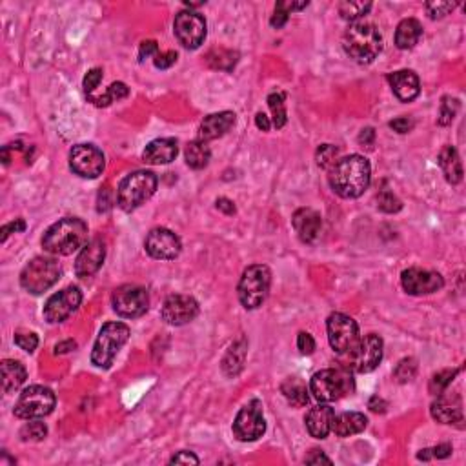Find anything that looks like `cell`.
Masks as SVG:
<instances>
[{
  "label": "cell",
  "mask_w": 466,
  "mask_h": 466,
  "mask_svg": "<svg viewBox=\"0 0 466 466\" xmlns=\"http://www.w3.org/2000/svg\"><path fill=\"white\" fill-rule=\"evenodd\" d=\"M183 250L181 239L168 228H155L146 237V251L159 261H174Z\"/></svg>",
  "instance_id": "cell-19"
},
{
  "label": "cell",
  "mask_w": 466,
  "mask_h": 466,
  "mask_svg": "<svg viewBox=\"0 0 466 466\" xmlns=\"http://www.w3.org/2000/svg\"><path fill=\"white\" fill-rule=\"evenodd\" d=\"M130 339V328L124 322H108L104 324L95 341L91 363L98 368H110L120 348Z\"/></svg>",
  "instance_id": "cell-5"
},
{
  "label": "cell",
  "mask_w": 466,
  "mask_h": 466,
  "mask_svg": "<svg viewBox=\"0 0 466 466\" xmlns=\"http://www.w3.org/2000/svg\"><path fill=\"white\" fill-rule=\"evenodd\" d=\"M159 53V46L155 40H144V42L140 44L139 50V60L140 62H144L146 59H149L152 55H157Z\"/></svg>",
  "instance_id": "cell-52"
},
{
  "label": "cell",
  "mask_w": 466,
  "mask_h": 466,
  "mask_svg": "<svg viewBox=\"0 0 466 466\" xmlns=\"http://www.w3.org/2000/svg\"><path fill=\"white\" fill-rule=\"evenodd\" d=\"M235 124V113L232 111H221V113H212L200 124V135L199 139L208 142V140H215L219 137L226 135Z\"/></svg>",
  "instance_id": "cell-24"
},
{
  "label": "cell",
  "mask_w": 466,
  "mask_h": 466,
  "mask_svg": "<svg viewBox=\"0 0 466 466\" xmlns=\"http://www.w3.org/2000/svg\"><path fill=\"white\" fill-rule=\"evenodd\" d=\"M315 161L322 170H331L341 161V149L334 144H322L315 153Z\"/></svg>",
  "instance_id": "cell-37"
},
{
  "label": "cell",
  "mask_w": 466,
  "mask_h": 466,
  "mask_svg": "<svg viewBox=\"0 0 466 466\" xmlns=\"http://www.w3.org/2000/svg\"><path fill=\"white\" fill-rule=\"evenodd\" d=\"M297 348H299V352H301L302 356H312V353L315 352L314 337L306 334V331H301L299 337H297Z\"/></svg>",
  "instance_id": "cell-48"
},
{
  "label": "cell",
  "mask_w": 466,
  "mask_h": 466,
  "mask_svg": "<svg viewBox=\"0 0 466 466\" xmlns=\"http://www.w3.org/2000/svg\"><path fill=\"white\" fill-rule=\"evenodd\" d=\"M170 462L171 465H190V462L199 465V458L191 454V452H178V454H175L174 458L170 459Z\"/></svg>",
  "instance_id": "cell-54"
},
{
  "label": "cell",
  "mask_w": 466,
  "mask_h": 466,
  "mask_svg": "<svg viewBox=\"0 0 466 466\" xmlns=\"http://www.w3.org/2000/svg\"><path fill=\"white\" fill-rule=\"evenodd\" d=\"M373 142H375V130L373 127H365L359 135V144L372 148Z\"/></svg>",
  "instance_id": "cell-56"
},
{
  "label": "cell",
  "mask_w": 466,
  "mask_h": 466,
  "mask_svg": "<svg viewBox=\"0 0 466 466\" xmlns=\"http://www.w3.org/2000/svg\"><path fill=\"white\" fill-rule=\"evenodd\" d=\"M206 60H208V64L212 66L213 69H225V72H232V69L235 68V64H237L239 55L232 50H222V47H219V50L210 51L208 57H206Z\"/></svg>",
  "instance_id": "cell-34"
},
{
  "label": "cell",
  "mask_w": 466,
  "mask_h": 466,
  "mask_svg": "<svg viewBox=\"0 0 466 466\" xmlns=\"http://www.w3.org/2000/svg\"><path fill=\"white\" fill-rule=\"evenodd\" d=\"M82 302V292L76 286H68L59 293L51 295L44 306V319L51 324L62 322L75 312Z\"/></svg>",
  "instance_id": "cell-16"
},
{
  "label": "cell",
  "mask_w": 466,
  "mask_h": 466,
  "mask_svg": "<svg viewBox=\"0 0 466 466\" xmlns=\"http://www.w3.org/2000/svg\"><path fill=\"white\" fill-rule=\"evenodd\" d=\"M184 155H186V164L190 166V168H193V170H203V168L208 166L210 159H212V149H210L208 142L197 139L186 146Z\"/></svg>",
  "instance_id": "cell-31"
},
{
  "label": "cell",
  "mask_w": 466,
  "mask_h": 466,
  "mask_svg": "<svg viewBox=\"0 0 466 466\" xmlns=\"http://www.w3.org/2000/svg\"><path fill=\"white\" fill-rule=\"evenodd\" d=\"M334 417V408L326 407V404L312 408V410L308 411V416H306V428H308L309 436L315 437V439H324V437H328V433L331 432Z\"/></svg>",
  "instance_id": "cell-25"
},
{
  "label": "cell",
  "mask_w": 466,
  "mask_h": 466,
  "mask_svg": "<svg viewBox=\"0 0 466 466\" xmlns=\"http://www.w3.org/2000/svg\"><path fill=\"white\" fill-rule=\"evenodd\" d=\"M271 286V273L263 264L246 268L239 280V301L246 309H255L266 301Z\"/></svg>",
  "instance_id": "cell-6"
},
{
  "label": "cell",
  "mask_w": 466,
  "mask_h": 466,
  "mask_svg": "<svg viewBox=\"0 0 466 466\" xmlns=\"http://www.w3.org/2000/svg\"><path fill=\"white\" fill-rule=\"evenodd\" d=\"M127 93H130V89H127L126 84H123V82H113V84L106 89V93L101 95V97L89 95L88 101L91 102V104H95V106L102 108V106H110L111 102H117L120 101V98H126Z\"/></svg>",
  "instance_id": "cell-35"
},
{
  "label": "cell",
  "mask_w": 466,
  "mask_h": 466,
  "mask_svg": "<svg viewBox=\"0 0 466 466\" xmlns=\"http://www.w3.org/2000/svg\"><path fill=\"white\" fill-rule=\"evenodd\" d=\"M346 55L359 64H370L382 50V37L372 22H353L343 37Z\"/></svg>",
  "instance_id": "cell-3"
},
{
  "label": "cell",
  "mask_w": 466,
  "mask_h": 466,
  "mask_svg": "<svg viewBox=\"0 0 466 466\" xmlns=\"http://www.w3.org/2000/svg\"><path fill=\"white\" fill-rule=\"evenodd\" d=\"M377 206L385 213H397L399 210L403 208V203L390 190H381L377 195Z\"/></svg>",
  "instance_id": "cell-43"
},
{
  "label": "cell",
  "mask_w": 466,
  "mask_h": 466,
  "mask_svg": "<svg viewBox=\"0 0 466 466\" xmlns=\"http://www.w3.org/2000/svg\"><path fill=\"white\" fill-rule=\"evenodd\" d=\"M55 408V394L46 386H30L18 397L15 404V416L18 419H40L50 416Z\"/></svg>",
  "instance_id": "cell-9"
},
{
  "label": "cell",
  "mask_w": 466,
  "mask_h": 466,
  "mask_svg": "<svg viewBox=\"0 0 466 466\" xmlns=\"http://www.w3.org/2000/svg\"><path fill=\"white\" fill-rule=\"evenodd\" d=\"M101 81H102V69L95 68V69H91V72H88V75L84 76V91H86V95H93L95 88L101 84Z\"/></svg>",
  "instance_id": "cell-49"
},
{
  "label": "cell",
  "mask_w": 466,
  "mask_h": 466,
  "mask_svg": "<svg viewBox=\"0 0 466 466\" xmlns=\"http://www.w3.org/2000/svg\"><path fill=\"white\" fill-rule=\"evenodd\" d=\"M390 127L397 133H408L411 127H414V123H411L410 119H407V117H399V119L392 120Z\"/></svg>",
  "instance_id": "cell-55"
},
{
  "label": "cell",
  "mask_w": 466,
  "mask_h": 466,
  "mask_svg": "<svg viewBox=\"0 0 466 466\" xmlns=\"http://www.w3.org/2000/svg\"><path fill=\"white\" fill-rule=\"evenodd\" d=\"M111 306L115 314L126 319H135L148 312L149 297L142 286L135 284H124L115 290L111 295Z\"/></svg>",
  "instance_id": "cell-11"
},
{
  "label": "cell",
  "mask_w": 466,
  "mask_h": 466,
  "mask_svg": "<svg viewBox=\"0 0 466 466\" xmlns=\"http://www.w3.org/2000/svg\"><path fill=\"white\" fill-rule=\"evenodd\" d=\"M306 462L308 465H321V462H326V465H331V459H328L326 455L322 454L321 450H314L312 454L306 458Z\"/></svg>",
  "instance_id": "cell-57"
},
{
  "label": "cell",
  "mask_w": 466,
  "mask_h": 466,
  "mask_svg": "<svg viewBox=\"0 0 466 466\" xmlns=\"http://www.w3.org/2000/svg\"><path fill=\"white\" fill-rule=\"evenodd\" d=\"M439 166L450 184H459L462 181V164L458 149L445 146L439 153Z\"/></svg>",
  "instance_id": "cell-28"
},
{
  "label": "cell",
  "mask_w": 466,
  "mask_h": 466,
  "mask_svg": "<svg viewBox=\"0 0 466 466\" xmlns=\"http://www.w3.org/2000/svg\"><path fill=\"white\" fill-rule=\"evenodd\" d=\"M60 279V266L55 258L37 257L25 264L21 273V284L25 292L40 295Z\"/></svg>",
  "instance_id": "cell-8"
},
{
  "label": "cell",
  "mask_w": 466,
  "mask_h": 466,
  "mask_svg": "<svg viewBox=\"0 0 466 466\" xmlns=\"http://www.w3.org/2000/svg\"><path fill=\"white\" fill-rule=\"evenodd\" d=\"M97 210L98 212H110L111 206H113V197H111V190L110 188H102L98 191V199H97Z\"/></svg>",
  "instance_id": "cell-51"
},
{
  "label": "cell",
  "mask_w": 466,
  "mask_h": 466,
  "mask_svg": "<svg viewBox=\"0 0 466 466\" xmlns=\"http://www.w3.org/2000/svg\"><path fill=\"white\" fill-rule=\"evenodd\" d=\"M370 9H372V4H370V2H343V4L339 6V11L341 15H343V18L352 22H356L357 18L368 15Z\"/></svg>",
  "instance_id": "cell-41"
},
{
  "label": "cell",
  "mask_w": 466,
  "mask_h": 466,
  "mask_svg": "<svg viewBox=\"0 0 466 466\" xmlns=\"http://www.w3.org/2000/svg\"><path fill=\"white\" fill-rule=\"evenodd\" d=\"M268 106H270L271 115H273V126L277 130L286 126V104H284V93H271L268 97Z\"/></svg>",
  "instance_id": "cell-38"
},
{
  "label": "cell",
  "mask_w": 466,
  "mask_h": 466,
  "mask_svg": "<svg viewBox=\"0 0 466 466\" xmlns=\"http://www.w3.org/2000/svg\"><path fill=\"white\" fill-rule=\"evenodd\" d=\"M280 392L284 394L286 401H288L292 407L301 408L308 403V388H306L305 382L299 377H288L280 386Z\"/></svg>",
  "instance_id": "cell-32"
},
{
  "label": "cell",
  "mask_w": 466,
  "mask_h": 466,
  "mask_svg": "<svg viewBox=\"0 0 466 466\" xmlns=\"http://www.w3.org/2000/svg\"><path fill=\"white\" fill-rule=\"evenodd\" d=\"M417 373V360L411 359V357H407L395 366L394 370V377L397 382H410L411 379L416 377Z\"/></svg>",
  "instance_id": "cell-42"
},
{
  "label": "cell",
  "mask_w": 466,
  "mask_h": 466,
  "mask_svg": "<svg viewBox=\"0 0 466 466\" xmlns=\"http://www.w3.org/2000/svg\"><path fill=\"white\" fill-rule=\"evenodd\" d=\"M175 62H177V53H175V51H164V53H157L155 59H153L155 68H159V69L171 68Z\"/></svg>",
  "instance_id": "cell-50"
},
{
  "label": "cell",
  "mask_w": 466,
  "mask_h": 466,
  "mask_svg": "<svg viewBox=\"0 0 466 466\" xmlns=\"http://www.w3.org/2000/svg\"><path fill=\"white\" fill-rule=\"evenodd\" d=\"M352 375L344 370H321L309 381V390L321 403H334L348 392H352Z\"/></svg>",
  "instance_id": "cell-7"
},
{
  "label": "cell",
  "mask_w": 466,
  "mask_h": 466,
  "mask_svg": "<svg viewBox=\"0 0 466 466\" xmlns=\"http://www.w3.org/2000/svg\"><path fill=\"white\" fill-rule=\"evenodd\" d=\"M177 153H178L177 140L157 139V140H152V142L146 146L144 153H142V159H144L148 164H170L171 161H175Z\"/></svg>",
  "instance_id": "cell-26"
},
{
  "label": "cell",
  "mask_w": 466,
  "mask_h": 466,
  "mask_svg": "<svg viewBox=\"0 0 466 466\" xmlns=\"http://www.w3.org/2000/svg\"><path fill=\"white\" fill-rule=\"evenodd\" d=\"M366 424H368V419H366L365 414H359V411H344L341 416L334 417L331 430L335 432V436L350 437L356 436V433L365 432Z\"/></svg>",
  "instance_id": "cell-27"
},
{
  "label": "cell",
  "mask_w": 466,
  "mask_h": 466,
  "mask_svg": "<svg viewBox=\"0 0 466 466\" xmlns=\"http://www.w3.org/2000/svg\"><path fill=\"white\" fill-rule=\"evenodd\" d=\"M157 175L152 171H135L123 178L117 190V204L124 212H133L157 190Z\"/></svg>",
  "instance_id": "cell-4"
},
{
  "label": "cell",
  "mask_w": 466,
  "mask_h": 466,
  "mask_svg": "<svg viewBox=\"0 0 466 466\" xmlns=\"http://www.w3.org/2000/svg\"><path fill=\"white\" fill-rule=\"evenodd\" d=\"M88 241V225L76 217H66L51 226L42 237V248L51 255H72Z\"/></svg>",
  "instance_id": "cell-2"
},
{
  "label": "cell",
  "mask_w": 466,
  "mask_h": 466,
  "mask_svg": "<svg viewBox=\"0 0 466 466\" xmlns=\"http://www.w3.org/2000/svg\"><path fill=\"white\" fill-rule=\"evenodd\" d=\"M388 82H390L395 97H397L399 101L410 102L416 97H419V76L411 72V69H401V72L390 73V75H388Z\"/></svg>",
  "instance_id": "cell-23"
},
{
  "label": "cell",
  "mask_w": 466,
  "mask_h": 466,
  "mask_svg": "<svg viewBox=\"0 0 466 466\" xmlns=\"http://www.w3.org/2000/svg\"><path fill=\"white\" fill-rule=\"evenodd\" d=\"M370 178H372V168L368 159L363 155H350L341 159L330 170V186L331 190L343 199H357L368 190Z\"/></svg>",
  "instance_id": "cell-1"
},
{
  "label": "cell",
  "mask_w": 466,
  "mask_h": 466,
  "mask_svg": "<svg viewBox=\"0 0 466 466\" xmlns=\"http://www.w3.org/2000/svg\"><path fill=\"white\" fill-rule=\"evenodd\" d=\"M308 6V2H277L275 4V13H273V17H271L270 24L277 30H280L286 22H288L290 13L293 9H305Z\"/></svg>",
  "instance_id": "cell-36"
},
{
  "label": "cell",
  "mask_w": 466,
  "mask_h": 466,
  "mask_svg": "<svg viewBox=\"0 0 466 466\" xmlns=\"http://www.w3.org/2000/svg\"><path fill=\"white\" fill-rule=\"evenodd\" d=\"M255 124H257L258 130H263V132H268L271 127L270 119H268L264 113H257V117H255Z\"/></svg>",
  "instance_id": "cell-61"
},
{
  "label": "cell",
  "mask_w": 466,
  "mask_h": 466,
  "mask_svg": "<svg viewBox=\"0 0 466 466\" xmlns=\"http://www.w3.org/2000/svg\"><path fill=\"white\" fill-rule=\"evenodd\" d=\"M15 344L22 348L24 352L31 353L38 346V337L37 334H31V331H17L15 334Z\"/></svg>",
  "instance_id": "cell-46"
},
{
  "label": "cell",
  "mask_w": 466,
  "mask_h": 466,
  "mask_svg": "<svg viewBox=\"0 0 466 466\" xmlns=\"http://www.w3.org/2000/svg\"><path fill=\"white\" fill-rule=\"evenodd\" d=\"M266 432V421L263 416V403L254 399L239 410L237 417L233 421V436L242 443L257 441Z\"/></svg>",
  "instance_id": "cell-10"
},
{
  "label": "cell",
  "mask_w": 466,
  "mask_h": 466,
  "mask_svg": "<svg viewBox=\"0 0 466 466\" xmlns=\"http://www.w3.org/2000/svg\"><path fill=\"white\" fill-rule=\"evenodd\" d=\"M292 225L295 233L299 235V239H301L302 242H306V244L315 242L319 235H321V228H322L321 215L312 208L297 210L292 217Z\"/></svg>",
  "instance_id": "cell-22"
},
{
  "label": "cell",
  "mask_w": 466,
  "mask_h": 466,
  "mask_svg": "<svg viewBox=\"0 0 466 466\" xmlns=\"http://www.w3.org/2000/svg\"><path fill=\"white\" fill-rule=\"evenodd\" d=\"M174 31L184 47L197 50L206 38V21L195 11H181L175 17Z\"/></svg>",
  "instance_id": "cell-15"
},
{
  "label": "cell",
  "mask_w": 466,
  "mask_h": 466,
  "mask_svg": "<svg viewBox=\"0 0 466 466\" xmlns=\"http://www.w3.org/2000/svg\"><path fill=\"white\" fill-rule=\"evenodd\" d=\"M455 6L458 4H454V2H428L426 11H428V17L436 21V18H443L450 11H454Z\"/></svg>",
  "instance_id": "cell-47"
},
{
  "label": "cell",
  "mask_w": 466,
  "mask_h": 466,
  "mask_svg": "<svg viewBox=\"0 0 466 466\" xmlns=\"http://www.w3.org/2000/svg\"><path fill=\"white\" fill-rule=\"evenodd\" d=\"M246 350H248V346H246L244 339L232 344V348H229L228 353H226L225 360H222V370H225L226 375L233 377V375H237V373L241 372L246 360Z\"/></svg>",
  "instance_id": "cell-33"
},
{
  "label": "cell",
  "mask_w": 466,
  "mask_h": 466,
  "mask_svg": "<svg viewBox=\"0 0 466 466\" xmlns=\"http://www.w3.org/2000/svg\"><path fill=\"white\" fill-rule=\"evenodd\" d=\"M161 315L162 321H166L171 326H183L199 315V302L190 295L175 293L164 301Z\"/></svg>",
  "instance_id": "cell-17"
},
{
  "label": "cell",
  "mask_w": 466,
  "mask_h": 466,
  "mask_svg": "<svg viewBox=\"0 0 466 466\" xmlns=\"http://www.w3.org/2000/svg\"><path fill=\"white\" fill-rule=\"evenodd\" d=\"M2 388H4L6 394H11V392L18 390L22 385H24L25 377H28V372H25L24 365L18 363V360L6 359L2 360Z\"/></svg>",
  "instance_id": "cell-29"
},
{
  "label": "cell",
  "mask_w": 466,
  "mask_h": 466,
  "mask_svg": "<svg viewBox=\"0 0 466 466\" xmlns=\"http://www.w3.org/2000/svg\"><path fill=\"white\" fill-rule=\"evenodd\" d=\"M104 258H106V244L101 239H93L91 242L82 248L81 255L76 257L75 263V273L76 277H91L95 275L101 266L104 264Z\"/></svg>",
  "instance_id": "cell-20"
},
{
  "label": "cell",
  "mask_w": 466,
  "mask_h": 466,
  "mask_svg": "<svg viewBox=\"0 0 466 466\" xmlns=\"http://www.w3.org/2000/svg\"><path fill=\"white\" fill-rule=\"evenodd\" d=\"M458 110H459L458 98H452V97L443 98L441 111H439V124H441V126H448V124H452Z\"/></svg>",
  "instance_id": "cell-44"
},
{
  "label": "cell",
  "mask_w": 466,
  "mask_h": 466,
  "mask_svg": "<svg viewBox=\"0 0 466 466\" xmlns=\"http://www.w3.org/2000/svg\"><path fill=\"white\" fill-rule=\"evenodd\" d=\"M76 348V343L75 341H62V343H59L55 346V353L57 356H64V353H69L72 352V350H75Z\"/></svg>",
  "instance_id": "cell-60"
},
{
  "label": "cell",
  "mask_w": 466,
  "mask_h": 466,
  "mask_svg": "<svg viewBox=\"0 0 466 466\" xmlns=\"http://www.w3.org/2000/svg\"><path fill=\"white\" fill-rule=\"evenodd\" d=\"M421 35H423L421 22L416 21V18H404L397 25V31H395V46L399 50H411L419 42Z\"/></svg>",
  "instance_id": "cell-30"
},
{
  "label": "cell",
  "mask_w": 466,
  "mask_h": 466,
  "mask_svg": "<svg viewBox=\"0 0 466 466\" xmlns=\"http://www.w3.org/2000/svg\"><path fill=\"white\" fill-rule=\"evenodd\" d=\"M215 206L217 210H221V212L226 213V215H233V213H235V204H233L229 199H226V197L217 199Z\"/></svg>",
  "instance_id": "cell-58"
},
{
  "label": "cell",
  "mask_w": 466,
  "mask_h": 466,
  "mask_svg": "<svg viewBox=\"0 0 466 466\" xmlns=\"http://www.w3.org/2000/svg\"><path fill=\"white\" fill-rule=\"evenodd\" d=\"M326 330L330 346L337 353H350L360 339L357 322L344 314H331L326 321Z\"/></svg>",
  "instance_id": "cell-12"
},
{
  "label": "cell",
  "mask_w": 466,
  "mask_h": 466,
  "mask_svg": "<svg viewBox=\"0 0 466 466\" xmlns=\"http://www.w3.org/2000/svg\"><path fill=\"white\" fill-rule=\"evenodd\" d=\"M104 153L93 144H76L69 152V168L82 178H97L104 171Z\"/></svg>",
  "instance_id": "cell-13"
},
{
  "label": "cell",
  "mask_w": 466,
  "mask_h": 466,
  "mask_svg": "<svg viewBox=\"0 0 466 466\" xmlns=\"http://www.w3.org/2000/svg\"><path fill=\"white\" fill-rule=\"evenodd\" d=\"M458 373H459L458 368L437 372L432 377V381H430V392H432L433 395H439L443 394V392H446V388H448V386L452 385V381L458 377Z\"/></svg>",
  "instance_id": "cell-40"
},
{
  "label": "cell",
  "mask_w": 466,
  "mask_h": 466,
  "mask_svg": "<svg viewBox=\"0 0 466 466\" xmlns=\"http://www.w3.org/2000/svg\"><path fill=\"white\" fill-rule=\"evenodd\" d=\"M401 284H403L404 292L410 295H428V293L439 292L445 286V280L437 271L410 268L401 273Z\"/></svg>",
  "instance_id": "cell-18"
},
{
  "label": "cell",
  "mask_w": 466,
  "mask_h": 466,
  "mask_svg": "<svg viewBox=\"0 0 466 466\" xmlns=\"http://www.w3.org/2000/svg\"><path fill=\"white\" fill-rule=\"evenodd\" d=\"M450 455H452V446H450L448 443H445V445H437L433 446V448L421 450L417 458H419L421 461H430V459H446L450 458Z\"/></svg>",
  "instance_id": "cell-45"
},
{
  "label": "cell",
  "mask_w": 466,
  "mask_h": 466,
  "mask_svg": "<svg viewBox=\"0 0 466 466\" xmlns=\"http://www.w3.org/2000/svg\"><path fill=\"white\" fill-rule=\"evenodd\" d=\"M382 359V339L379 335H365L350 352V366L359 373H370Z\"/></svg>",
  "instance_id": "cell-14"
},
{
  "label": "cell",
  "mask_w": 466,
  "mask_h": 466,
  "mask_svg": "<svg viewBox=\"0 0 466 466\" xmlns=\"http://www.w3.org/2000/svg\"><path fill=\"white\" fill-rule=\"evenodd\" d=\"M433 419L443 424H454L462 421V403L458 394H439L430 408Z\"/></svg>",
  "instance_id": "cell-21"
},
{
  "label": "cell",
  "mask_w": 466,
  "mask_h": 466,
  "mask_svg": "<svg viewBox=\"0 0 466 466\" xmlns=\"http://www.w3.org/2000/svg\"><path fill=\"white\" fill-rule=\"evenodd\" d=\"M386 407H388V404H386L385 399L377 397V395H373V397L370 399L368 408H370V410H372V411H375V414H385V411H386Z\"/></svg>",
  "instance_id": "cell-59"
},
{
  "label": "cell",
  "mask_w": 466,
  "mask_h": 466,
  "mask_svg": "<svg viewBox=\"0 0 466 466\" xmlns=\"http://www.w3.org/2000/svg\"><path fill=\"white\" fill-rule=\"evenodd\" d=\"M47 436V426L40 421H30L21 430V439L24 443H38Z\"/></svg>",
  "instance_id": "cell-39"
},
{
  "label": "cell",
  "mask_w": 466,
  "mask_h": 466,
  "mask_svg": "<svg viewBox=\"0 0 466 466\" xmlns=\"http://www.w3.org/2000/svg\"><path fill=\"white\" fill-rule=\"evenodd\" d=\"M24 229H25V222L22 221V219H17V221L9 222V225H4L2 226V242H6V239H8L11 233L24 232Z\"/></svg>",
  "instance_id": "cell-53"
}]
</instances>
